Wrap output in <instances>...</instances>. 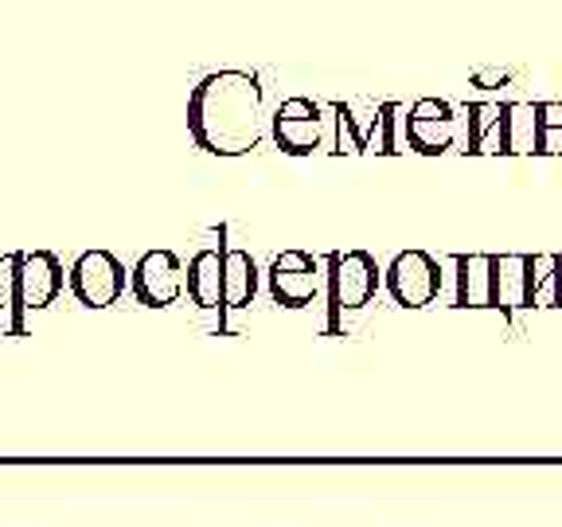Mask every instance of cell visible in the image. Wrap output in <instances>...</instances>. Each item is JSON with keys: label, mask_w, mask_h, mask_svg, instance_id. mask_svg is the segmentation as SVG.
I'll return each mask as SVG.
<instances>
[{"label": "cell", "mask_w": 562, "mask_h": 527, "mask_svg": "<svg viewBox=\"0 0 562 527\" xmlns=\"http://www.w3.org/2000/svg\"><path fill=\"white\" fill-rule=\"evenodd\" d=\"M273 114L255 70H211L188 98V133L211 157H246L270 137Z\"/></svg>", "instance_id": "6da1fadb"}, {"label": "cell", "mask_w": 562, "mask_h": 527, "mask_svg": "<svg viewBox=\"0 0 562 527\" xmlns=\"http://www.w3.org/2000/svg\"><path fill=\"white\" fill-rule=\"evenodd\" d=\"M325 290H328V336H344L340 321L344 313H360L371 305V298L383 285V270H379L375 255L368 250H336L325 258Z\"/></svg>", "instance_id": "7a4b0ae2"}, {"label": "cell", "mask_w": 562, "mask_h": 527, "mask_svg": "<svg viewBox=\"0 0 562 527\" xmlns=\"http://www.w3.org/2000/svg\"><path fill=\"white\" fill-rule=\"evenodd\" d=\"M266 281H270L273 305L305 309V305H313V301L321 298L328 273H325V262H321V258H313V255H305V250H281V255L270 262Z\"/></svg>", "instance_id": "3957f363"}, {"label": "cell", "mask_w": 562, "mask_h": 527, "mask_svg": "<svg viewBox=\"0 0 562 527\" xmlns=\"http://www.w3.org/2000/svg\"><path fill=\"white\" fill-rule=\"evenodd\" d=\"M270 137L281 153L290 157H308L325 145V105L305 94H293L273 110Z\"/></svg>", "instance_id": "277c9868"}, {"label": "cell", "mask_w": 562, "mask_h": 527, "mask_svg": "<svg viewBox=\"0 0 562 527\" xmlns=\"http://www.w3.org/2000/svg\"><path fill=\"white\" fill-rule=\"evenodd\" d=\"M70 293L87 309H110L125 293V266L110 250H87L67 270Z\"/></svg>", "instance_id": "5b68a950"}, {"label": "cell", "mask_w": 562, "mask_h": 527, "mask_svg": "<svg viewBox=\"0 0 562 527\" xmlns=\"http://www.w3.org/2000/svg\"><path fill=\"white\" fill-rule=\"evenodd\" d=\"M63 285H67V270H63V262L52 250H27V255H20V313L9 333L24 336L27 313L52 309L59 301Z\"/></svg>", "instance_id": "8992f818"}, {"label": "cell", "mask_w": 562, "mask_h": 527, "mask_svg": "<svg viewBox=\"0 0 562 527\" xmlns=\"http://www.w3.org/2000/svg\"><path fill=\"white\" fill-rule=\"evenodd\" d=\"M386 290L403 309H426L441 293V262L426 250H403L383 273Z\"/></svg>", "instance_id": "52a82bcc"}, {"label": "cell", "mask_w": 562, "mask_h": 527, "mask_svg": "<svg viewBox=\"0 0 562 527\" xmlns=\"http://www.w3.org/2000/svg\"><path fill=\"white\" fill-rule=\"evenodd\" d=\"M130 290L145 309H168L184 298L188 270L180 266V258L172 250H149L130 270Z\"/></svg>", "instance_id": "ba28073f"}, {"label": "cell", "mask_w": 562, "mask_h": 527, "mask_svg": "<svg viewBox=\"0 0 562 527\" xmlns=\"http://www.w3.org/2000/svg\"><path fill=\"white\" fill-rule=\"evenodd\" d=\"M406 145L422 157H438L457 145V110L441 98H418L406 110Z\"/></svg>", "instance_id": "9c48e42d"}, {"label": "cell", "mask_w": 562, "mask_h": 527, "mask_svg": "<svg viewBox=\"0 0 562 527\" xmlns=\"http://www.w3.org/2000/svg\"><path fill=\"white\" fill-rule=\"evenodd\" d=\"M258 298V262L250 258V250L243 246H227L223 250V309H220V325L227 313L238 309H250Z\"/></svg>", "instance_id": "30bf717a"}, {"label": "cell", "mask_w": 562, "mask_h": 527, "mask_svg": "<svg viewBox=\"0 0 562 527\" xmlns=\"http://www.w3.org/2000/svg\"><path fill=\"white\" fill-rule=\"evenodd\" d=\"M223 250H227V227H223L220 250H200L188 262V298L195 309L211 313V309H223Z\"/></svg>", "instance_id": "8fae6325"}, {"label": "cell", "mask_w": 562, "mask_h": 527, "mask_svg": "<svg viewBox=\"0 0 562 527\" xmlns=\"http://www.w3.org/2000/svg\"><path fill=\"white\" fill-rule=\"evenodd\" d=\"M527 278H531L527 255H492V309L508 316L527 309Z\"/></svg>", "instance_id": "7c38bea8"}, {"label": "cell", "mask_w": 562, "mask_h": 527, "mask_svg": "<svg viewBox=\"0 0 562 527\" xmlns=\"http://www.w3.org/2000/svg\"><path fill=\"white\" fill-rule=\"evenodd\" d=\"M457 309H492V255H457L453 258Z\"/></svg>", "instance_id": "4fadbf2b"}, {"label": "cell", "mask_w": 562, "mask_h": 527, "mask_svg": "<svg viewBox=\"0 0 562 527\" xmlns=\"http://www.w3.org/2000/svg\"><path fill=\"white\" fill-rule=\"evenodd\" d=\"M504 105L508 102L461 105V114H465V153H504Z\"/></svg>", "instance_id": "5bb4252c"}, {"label": "cell", "mask_w": 562, "mask_h": 527, "mask_svg": "<svg viewBox=\"0 0 562 527\" xmlns=\"http://www.w3.org/2000/svg\"><path fill=\"white\" fill-rule=\"evenodd\" d=\"M527 309H562V255H531Z\"/></svg>", "instance_id": "9a60e30c"}, {"label": "cell", "mask_w": 562, "mask_h": 527, "mask_svg": "<svg viewBox=\"0 0 562 527\" xmlns=\"http://www.w3.org/2000/svg\"><path fill=\"white\" fill-rule=\"evenodd\" d=\"M504 153H539V102L504 105Z\"/></svg>", "instance_id": "2e32d148"}, {"label": "cell", "mask_w": 562, "mask_h": 527, "mask_svg": "<svg viewBox=\"0 0 562 527\" xmlns=\"http://www.w3.org/2000/svg\"><path fill=\"white\" fill-rule=\"evenodd\" d=\"M328 114H333V122H336V149L333 153H351V157H356V153H368L379 145V114L371 117L368 133L356 130V117H351L348 102H333L328 105Z\"/></svg>", "instance_id": "e0dca14e"}, {"label": "cell", "mask_w": 562, "mask_h": 527, "mask_svg": "<svg viewBox=\"0 0 562 527\" xmlns=\"http://www.w3.org/2000/svg\"><path fill=\"white\" fill-rule=\"evenodd\" d=\"M375 114H379V145H375V153H383V157H395V153L411 149V145H406V105L383 102Z\"/></svg>", "instance_id": "ac0fdd59"}, {"label": "cell", "mask_w": 562, "mask_h": 527, "mask_svg": "<svg viewBox=\"0 0 562 527\" xmlns=\"http://www.w3.org/2000/svg\"><path fill=\"white\" fill-rule=\"evenodd\" d=\"M0 309L9 313V328L20 313V255H0Z\"/></svg>", "instance_id": "d6986e66"}, {"label": "cell", "mask_w": 562, "mask_h": 527, "mask_svg": "<svg viewBox=\"0 0 562 527\" xmlns=\"http://www.w3.org/2000/svg\"><path fill=\"white\" fill-rule=\"evenodd\" d=\"M539 153H562V102H539Z\"/></svg>", "instance_id": "ffe728a7"}, {"label": "cell", "mask_w": 562, "mask_h": 527, "mask_svg": "<svg viewBox=\"0 0 562 527\" xmlns=\"http://www.w3.org/2000/svg\"><path fill=\"white\" fill-rule=\"evenodd\" d=\"M508 79H512L508 70H476V75H473V87L492 90V87H504Z\"/></svg>", "instance_id": "44dd1931"}]
</instances>
